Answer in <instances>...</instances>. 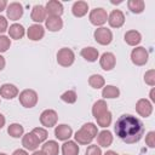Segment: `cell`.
Listing matches in <instances>:
<instances>
[{"instance_id": "obj_1", "label": "cell", "mask_w": 155, "mask_h": 155, "mask_svg": "<svg viewBox=\"0 0 155 155\" xmlns=\"http://www.w3.org/2000/svg\"><path fill=\"white\" fill-rule=\"evenodd\" d=\"M114 131L116 137L124 143L134 144L143 138L145 128L143 122L138 117L131 114H122L116 120L114 125Z\"/></svg>"}, {"instance_id": "obj_2", "label": "cell", "mask_w": 155, "mask_h": 155, "mask_svg": "<svg viewBox=\"0 0 155 155\" xmlns=\"http://www.w3.org/2000/svg\"><path fill=\"white\" fill-rule=\"evenodd\" d=\"M98 128L97 125L93 122H87L81 126L80 130H78L74 134V139L80 145H90L92 140L97 137Z\"/></svg>"}, {"instance_id": "obj_3", "label": "cell", "mask_w": 155, "mask_h": 155, "mask_svg": "<svg viewBox=\"0 0 155 155\" xmlns=\"http://www.w3.org/2000/svg\"><path fill=\"white\" fill-rule=\"evenodd\" d=\"M18 99H19V103L22 104V107L30 109L38 104L39 97H38L36 91H34L31 88H25L18 94Z\"/></svg>"}, {"instance_id": "obj_4", "label": "cell", "mask_w": 155, "mask_h": 155, "mask_svg": "<svg viewBox=\"0 0 155 155\" xmlns=\"http://www.w3.org/2000/svg\"><path fill=\"white\" fill-rule=\"evenodd\" d=\"M131 61L137 67H143L149 61V52L143 46H137L131 51Z\"/></svg>"}, {"instance_id": "obj_5", "label": "cell", "mask_w": 155, "mask_h": 155, "mask_svg": "<svg viewBox=\"0 0 155 155\" xmlns=\"http://www.w3.org/2000/svg\"><path fill=\"white\" fill-rule=\"evenodd\" d=\"M74 61H75V53L71 48L62 47V48L58 50V52H57V63L61 67L68 68V67L73 65Z\"/></svg>"}, {"instance_id": "obj_6", "label": "cell", "mask_w": 155, "mask_h": 155, "mask_svg": "<svg viewBox=\"0 0 155 155\" xmlns=\"http://www.w3.org/2000/svg\"><path fill=\"white\" fill-rule=\"evenodd\" d=\"M88 19L91 22V24L96 25V27H103L107 21H108V13L104 8L102 7H96L93 10L90 11V15H88Z\"/></svg>"}, {"instance_id": "obj_7", "label": "cell", "mask_w": 155, "mask_h": 155, "mask_svg": "<svg viewBox=\"0 0 155 155\" xmlns=\"http://www.w3.org/2000/svg\"><path fill=\"white\" fill-rule=\"evenodd\" d=\"M39 120H40L41 126H44V128L54 127L57 125V122H58V114L53 109H45L40 114Z\"/></svg>"}, {"instance_id": "obj_8", "label": "cell", "mask_w": 155, "mask_h": 155, "mask_svg": "<svg viewBox=\"0 0 155 155\" xmlns=\"http://www.w3.org/2000/svg\"><path fill=\"white\" fill-rule=\"evenodd\" d=\"M93 38H94L96 42H98L99 45L107 46L113 41V33L107 27H99V28H97L94 30Z\"/></svg>"}, {"instance_id": "obj_9", "label": "cell", "mask_w": 155, "mask_h": 155, "mask_svg": "<svg viewBox=\"0 0 155 155\" xmlns=\"http://www.w3.org/2000/svg\"><path fill=\"white\" fill-rule=\"evenodd\" d=\"M24 13V8H23V5L21 2H17V1H13V2H10L6 7V16L10 21H18L19 18H22Z\"/></svg>"}, {"instance_id": "obj_10", "label": "cell", "mask_w": 155, "mask_h": 155, "mask_svg": "<svg viewBox=\"0 0 155 155\" xmlns=\"http://www.w3.org/2000/svg\"><path fill=\"white\" fill-rule=\"evenodd\" d=\"M153 103L147 98H140L136 103V111L142 117H149L153 114Z\"/></svg>"}, {"instance_id": "obj_11", "label": "cell", "mask_w": 155, "mask_h": 155, "mask_svg": "<svg viewBox=\"0 0 155 155\" xmlns=\"http://www.w3.org/2000/svg\"><path fill=\"white\" fill-rule=\"evenodd\" d=\"M108 24L111 28H121L125 24V15L121 10H113L108 15Z\"/></svg>"}, {"instance_id": "obj_12", "label": "cell", "mask_w": 155, "mask_h": 155, "mask_svg": "<svg viewBox=\"0 0 155 155\" xmlns=\"http://www.w3.org/2000/svg\"><path fill=\"white\" fill-rule=\"evenodd\" d=\"M99 65L105 71L113 70L115 68V65H116V57H115V54L113 52H104L99 57Z\"/></svg>"}, {"instance_id": "obj_13", "label": "cell", "mask_w": 155, "mask_h": 155, "mask_svg": "<svg viewBox=\"0 0 155 155\" xmlns=\"http://www.w3.org/2000/svg\"><path fill=\"white\" fill-rule=\"evenodd\" d=\"M27 36L31 41H40L45 36V28L41 24H31L27 29Z\"/></svg>"}, {"instance_id": "obj_14", "label": "cell", "mask_w": 155, "mask_h": 155, "mask_svg": "<svg viewBox=\"0 0 155 155\" xmlns=\"http://www.w3.org/2000/svg\"><path fill=\"white\" fill-rule=\"evenodd\" d=\"M73 136V130L67 124H61L58 126H54V137L58 140H69V138Z\"/></svg>"}, {"instance_id": "obj_15", "label": "cell", "mask_w": 155, "mask_h": 155, "mask_svg": "<svg viewBox=\"0 0 155 155\" xmlns=\"http://www.w3.org/2000/svg\"><path fill=\"white\" fill-rule=\"evenodd\" d=\"M45 10L48 16H57V17H61L64 12L63 4L58 0H50L45 5Z\"/></svg>"}, {"instance_id": "obj_16", "label": "cell", "mask_w": 155, "mask_h": 155, "mask_svg": "<svg viewBox=\"0 0 155 155\" xmlns=\"http://www.w3.org/2000/svg\"><path fill=\"white\" fill-rule=\"evenodd\" d=\"M39 144H40V142L36 139V137L31 132L23 134V137H22V145H23V148L25 150L35 151L39 148Z\"/></svg>"}, {"instance_id": "obj_17", "label": "cell", "mask_w": 155, "mask_h": 155, "mask_svg": "<svg viewBox=\"0 0 155 155\" xmlns=\"http://www.w3.org/2000/svg\"><path fill=\"white\" fill-rule=\"evenodd\" d=\"M19 94L18 87L13 84H4L0 86V97L5 99H13Z\"/></svg>"}, {"instance_id": "obj_18", "label": "cell", "mask_w": 155, "mask_h": 155, "mask_svg": "<svg viewBox=\"0 0 155 155\" xmlns=\"http://www.w3.org/2000/svg\"><path fill=\"white\" fill-rule=\"evenodd\" d=\"M45 27L48 31H59L63 28V19L57 16H47L45 19Z\"/></svg>"}, {"instance_id": "obj_19", "label": "cell", "mask_w": 155, "mask_h": 155, "mask_svg": "<svg viewBox=\"0 0 155 155\" xmlns=\"http://www.w3.org/2000/svg\"><path fill=\"white\" fill-rule=\"evenodd\" d=\"M46 17H47V13H46L45 6H42V5H35V6H33L31 12H30L31 21H34L36 24H40L41 22H45Z\"/></svg>"}, {"instance_id": "obj_20", "label": "cell", "mask_w": 155, "mask_h": 155, "mask_svg": "<svg viewBox=\"0 0 155 155\" xmlns=\"http://www.w3.org/2000/svg\"><path fill=\"white\" fill-rule=\"evenodd\" d=\"M124 40L127 45L130 46H133V47H137L140 41H142V34L138 31V30H134V29H131V30H127L124 35Z\"/></svg>"}, {"instance_id": "obj_21", "label": "cell", "mask_w": 155, "mask_h": 155, "mask_svg": "<svg viewBox=\"0 0 155 155\" xmlns=\"http://www.w3.org/2000/svg\"><path fill=\"white\" fill-rule=\"evenodd\" d=\"M113 140H114V137H113V133L109 130H103V131L98 132V134H97V144H98V147L108 148V147H110L113 144Z\"/></svg>"}, {"instance_id": "obj_22", "label": "cell", "mask_w": 155, "mask_h": 155, "mask_svg": "<svg viewBox=\"0 0 155 155\" xmlns=\"http://www.w3.org/2000/svg\"><path fill=\"white\" fill-rule=\"evenodd\" d=\"M88 12V4L86 1H75L71 6V13L74 17L76 18H81L84 16H86Z\"/></svg>"}, {"instance_id": "obj_23", "label": "cell", "mask_w": 155, "mask_h": 155, "mask_svg": "<svg viewBox=\"0 0 155 155\" xmlns=\"http://www.w3.org/2000/svg\"><path fill=\"white\" fill-rule=\"evenodd\" d=\"M7 31H8V38L10 39H13V40H21L25 35V29L19 23L11 24L10 28L7 29Z\"/></svg>"}, {"instance_id": "obj_24", "label": "cell", "mask_w": 155, "mask_h": 155, "mask_svg": "<svg viewBox=\"0 0 155 155\" xmlns=\"http://www.w3.org/2000/svg\"><path fill=\"white\" fill-rule=\"evenodd\" d=\"M62 155H79L80 148L75 140H65L61 147Z\"/></svg>"}, {"instance_id": "obj_25", "label": "cell", "mask_w": 155, "mask_h": 155, "mask_svg": "<svg viewBox=\"0 0 155 155\" xmlns=\"http://www.w3.org/2000/svg\"><path fill=\"white\" fill-rule=\"evenodd\" d=\"M80 54H81V57H82L85 61L91 62V63L96 62V61L99 58V52H98V50L94 48V47H92V46L84 47V48L80 51Z\"/></svg>"}, {"instance_id": "obj_26", "label": "cell", "mask_w": 155, "mask_h": 155, "mask_svg": "<svg viewBox=\"0 0 155 155\" xmlns=\"http://www.w3.org/2000/svg\"><path fill=\"white\" fill-rule=\"evenodd\" d=\"M41 150L46 154V155H58L59 153V144L56 140H46L44 142Z\"/></svg>"}, {"instance_id": "obj_27", "label": "cell", "mask_w": 155, "mask_h": 155, "mask_svg": "<svg viewBox=\"0 0 155 155\" xmlns=\"http://www.w3.org/2000/svg\"><path fill=\"white\" fill-rule=\"evenodd\" d=\"M119 96H120V90L114 85H107L102 90V97L104 99H114L117 98Z\"/></svg>"}, {"instance_id": "obj_28", "label": "cell", "mask_w": 155, "mask_h": 155, "mask_svg": "<svg viewBox=\"0 0 155 155\" xmlns=\"http://www.w3.org/2000/svg\"><path fill=\"white\" fill-rule=\"evenodd\" d=\"M105 111H108V104H107V102L104 99H98V101H96L93 103V105H92V115H93L94 119L98 117L99 115H102Z\"/></svg>"}, {"instance_id": "obj_29", "label": "cell", "mask_w": 155, "mask_h": 155, "mask_svg": "<svg viewBox=\"0 0 155 155\" xmlns=\"http://www.w3.org/2000/svg\"><path fill=\"white\" fill-rule=\"evenodd\" d=\"M127 7L128 10L134 13V15H139L144 11L145 8V2L143 0H128L127 1Z\"/></svg>"}, {"instance_id": "obj_30", "label": "cell", "mask_w": 155, "mask_h": 155, "mask_svg": "<svg viewBox=\"0 0 155 155\" xmlns=\"http://www.w3.org/2000/svg\"><path fill=\"white\" fill-rule=\"evenodd\" d=\"M88 85L94 88V90H98V88H103L105 86V80L102 75L99 74H92L90 78H88Z\"/></svg>"}, {"instance_id": "obj_31", "label": "cell", "mask_w": 155, "mask_h": 155, "mask_svg": "<svg viewBox=\"0 0 155 155\" xmlns=\"http://www.w3.org/2000/svg\"><path fill=\"white\" fill-rule=\"evenodd\" d=\"M7 133L12 138H21L24 134V127L21 124H11L7 127Z\"/></svg>"}, {"instance_id": "obj_32", "label": "cell", "mask_w": 155, "mask_h": 155, "mask_svg": "<svg viewBox=\"0 0 155 155\" xmlns=\"http://www.w3.org/2000/svg\"><path fill=\"white\" fill-rule=\"evenodd\" d=\"M96 121H97V125L103 127V128H108V126H110L111 121H113V114L108 110L105 113H103L102 115H99L98 117H96Z\"/></svg>"}, {"instance_id": "obj_33", "label": "cell", "mask_w": 155, "mask_h": 155, "mask_svg": "<svg viewBox=\"0 0 155 155\" xmlns=\"http://www.w3.org/2000/svg\"><path fill=\"white\" fill-rule=\"evenodd\" d=\"M61 99L67 104H74L78 99V94L74 90H68L61 94Z\"/></svg>"}, {"instance_id": "obj_34", "label": "cell", "mask_w": 155, "mask_h": 155, "mask_svg": "<svg viewBox=\"0 0 155 155\" xmlns=\"http://www.w3.org/2000/svg\"><path fill=\"white\" fill-rule=\"evenodd\" d=\"M31 133L36 137V139H38L40 143L46 142V139H47V137H48L47 130H46V128H44V127H35V128H33Z\"/></svg>"}, {"instance_id": "obj_35", "label": "cell", "mask_w": 155, "mask_h": 155, "mask_svg": "<svg viewBox=\"0 0 155 155\" xmlns=\"http://www.w3.org/2000/svg\"><path fill=\"white\" fill-rule=\"evenodd\" d=\"M144 82L151 87L155 86V70L154 69H149L145 71L144 74Z\"/></svg>"}, {"instance_id": "obj_36", "label": "cell", "mask_w": 155, "mask_h": 155, "mask_svg": "<svg viewBox=\"0 0 155 155\" xmlns=\"http://www.w3.org/2000/svg\"><path fill=\"white\" fill-rule=\"evenodd\" d=\"M11 46V39L6 35H0V54L6 52Z\"/></svg>"}, {"instance_id": "obj_37", "label": "cell", "mask_w": 155, "mask_h": 155, "mask_svg": "<svg viewBox=\"0 0 155 155\" xmlns=\"http://www.w3.org/2000/svg\"><path fill=\"white\" fill-rule=\"evenodd\" d=\"M85 155H103L101 147H98L97 144H90L85 151Z\"/></svg>"}, {"instance_id": "obj_38", "label": "cell", "mask_w": 155, "mask_h": 155, "mask_svg": "<svg viewBox=\"0 0 155 155\" xmlns=\"http://www.w3.org/2000/svg\"><path fill=\"white\" fill-rule=\"evenodd\" d=\"M145 144L149 148H155V132L154 131H149L145 134Z\"/></svg>"}, {"instance_id": "obj_39", "label": "cell", "mask_w": 155, "mask_h": 155, "mask_svg": "<svg viewBox=\"0 0 155 155\" xmlns=\"http://www.w3.org/2000/svg\"><path fill=\"white\" fill-rule=\"evenodd\" d=\"M8 29V21L6 17L0 15V35H4L5 31H7Z\"/></svg>"}, {"instance_id": "obj_40", "label": "cell", "mask_w": 155, "mask_h": 155, "mask_svg": "<svg viewBox=\"0 0 155 155\" xmlns=\"http://www.w3.org/2000/svg\"><path fill=\"white\" fill-rule=\"evenodd\" d=\"M12 155H29V154H28V151L25 149H16L12 153Z\"/></svg>"}, {"instance_id": "obj_41", "label": "cell", "mask_w": 155, "mask_h": 155, "mask_svg": "<svg viewBox=\"0 0 155 155\" xmlns=\"http://www.w3.org/2000/svg\"><path fill=\"white\" fill-rule=\"evenodd\" d=\"M7 1L6 0H0V13L4 11V10H6V7H7Z\"/></svg>"}, {"instance_id": "obj_42", "label": "cell", "mask_w": 155, "mask_h": 155, "mask_svg": "<svg viewBox=\"0 0 155 155\" xmlns=\"http://www.w3.org/2000/svg\"><path fill=\"white\" fill-rule=\"evenodd\" d=\"M5 65H6V61H5L4 56H2V54H0V71H1V70H4Z\"/></svg>"}, {"instance_id": "obj_43", "label": "cell", "mask_w": 155, "mask_h": 155, "mask_svg": "<svg viewBox=\"0 0 155 155\" xmlns=\"http://www.w3.org/2000/svg\"><path fill=\"white\" fill-rule=\"evenodd\" d=\"M149 97H150V101L153 102V103H155V88L153 87L151 90H150V93H149Z\"/></svg>"}, {"instance_id": "obj_44", "label": "cell", "mask_w": 155, "mask_h": 155, "mask_svg": "<svg viewBox=\"0 0 155 155\" xmlns=\"http://www.w3.org/2000/svg\"><path fill=\"white\" fill-rule=\"evenodd\" d=\"M5 124H6V119H5V116H4V115L0 113V130H1V128L5 126Z\"/></svg>"}, {"instance_id": "obj_45", "label": "cell", "mask_w": 155, "mask_h": 155, "mask_svg": "<svg viewBox=\"0 0 155 155\" xmlns=\"http://www.w3.org/2000/svg\"><path fill=\"white\" fill-rule=\"evenodd\" d=\"M103 155H119L116 151H114V150H108V151H105Z\"/></svg>"}, {"instance_id": "obj_46", "label": "cell", "mask_w": 155, "mask_h": 155, "mask_svg": "<svg viewBox=\"0 0 155 155\" xmlns=\"http://www.w3.org/2000/svg\"><path fill=\"white\" fill-rule=\"evenodd\" d=\"M31 155H46L42 150H35V151H33V154Z\"/></svg>"}, {"instance_id": "obj_47", "label": "cell", "mask_w": 155, "mask_h": 155, "mask_svg": "<svg viewBox=\"0 0 155 155\" xmlns=\"http://www.w3.org/2000/svg\"><path fill=\"white\" fill-rule=\"evenodd\" d=\"M0 155H7V154H5V153H0Z\"/></svg>"}, {"instance_id": "obj_48", "label": "cell", "mask_w": 155, "mask_h": 155, "mask_svg": "<svg viewBox=\"0 0 155 155\" xmlns=\"http://www.w3.org/2000/svg\"><path fill=\"white\" fill-rule=\"evenodd\" d=\"M125 155H127V154H125Z\"/></svg>"}, {"instance_id": "obj_49", "label": "cell", "mask_w": 155, "mask_h": 155, "mask_svg": "<svg viewBox=\"0 0 155 155\" xmlns=\"http://www.w3.org/2000/svg\"><path fill=\"white\" fill-rule=\"evenodd\" d=\"M0 102H1V101H0Z\"/></svg>"}]
</instances>
